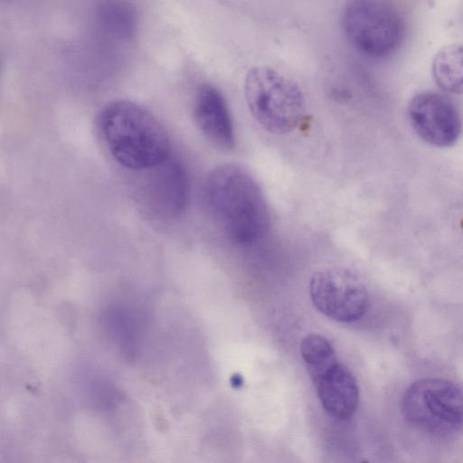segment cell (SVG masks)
Returning <instances> with one entry per match:
<instances>
[{"label":"cell","instance_id":"2","mask_svg":"<svg viewBox=\"0 0 463 463\" xmlns=\"http://www.w3.org/2000/svg\"><path fill=\"white\" fill-rule=\"evenodd\" d=\"M99 127L112 157L131 171L152 168L171 156L168 135L146 109L129 100H114L100 111Z\"/></svg>","mask_w":463,"mask_h":463},{"label":"cell","instance_id":"14","mask_svg":"<svg viewBox=\"0 0 463 463\" xmlns=\"http://www.w3.org/2000/svg\"><path fill=\"white\" fill-rule=\"evenodd\" d=\"M231 383L235 387L241 386L242 384V377L239 374H234L231 379Z\"/></svg>","mask_w":463,"mask_h":463},{"label":"cell","instance_id":"5","mask_svg":"<svg viewBox=\"0 0 463 463\" xmlns=\"http://www.w3.org/2000/svg\"><path fill=\"white\" fill-rule=\"evenodd\" d=\"M401 408L411 425L432 435H452L463 427V392L446 379L414 382L403 393Z\"/></svg>","mask_w":463,"mask_h":463},{"label":"cell","instance_id":"3","mask_svg":"<svg viewBox=\"0 0 463 463\" xmlns=\"http://www.w3.org/2000/svg\"><path fill=\"white\" fill-rule=\"evenodd\" d=\"M243 91L250 115L271 134H290L305 118L306 99L300 87L271 67L250 68L244 78Z\"/></svg>","mask_w":463,"mask_h":463},{"label":"cell","instance_id":"12","mask_svg":"<svg viewBox=\"0 0 463 463\" xmlns=\"http://www.w3.org/2000/svg\"><path fill=\"white\" fill-rule=\"evenodd\" d=\"M98 18L104 30L119 38H128L136 28V13L125 0H102Z\"/></svg>","mask_w":463,"mask_h":463},{"label":"cell","instance_id":"9","mask_svg":"<svg viewBox=\"0 0 463 463\" xmlns=\"http://www.w3.org/2000/svg\"><path fill=\"white\" fill-rule=\"evenodd\" d=\"M194 118L203 135L216 146L228 150L235 145V130L226 99L215 86L203 83L196 90Z\"/></svg>","mask_w":463,"mask_h":463},{"label":"cell","instance_id":"13","mask_svg":"<svg viewBox=\"0 0 463 463\" xmlns=\"http://www.w3.org/2000/svg\"><path fill=\"white\" fill-rule=\"evenodd\" d=\"M300 353L312 381L338 361L330 342L317 334L307 335L302 339Z\"/></svg>","mask_w":463,"mask_h":463},{"label":"cell","instance_id":"1","mask_svg":"<svg viewBox=\"0 0 463 463\" xmlns=\"http://www.w3.org/2000/svg\"><path fill=\"white\" fill-rule=\"evenodd\" d=\"M203 201L212 220L236 244H256L269 230L270 213L264 194L255 178L239 165H220L208 173Z\"/></svg>","mask_w":463,"mask_h":463},{"label":"cell","instance_id":"7","mask_svg":"<svg viewBox=\"0 0 463 463\" xmlns=\"http://www.w3.org/2000/svg\"><path fill=\"white\" fill-rule=\"evenodd\" d=\"M138 184L137 200L145 211L160 220L180 216L190 200V181L184 165L172 156L146 170Z\"/></svg>","mask_w":463,"mask_h":463},{"label":"cell","instance_id":"11","mask_svg":"<svg viewBox=\"0 0 463 463\" xmlns=\"http://www.w3.org/2000/svg\"><path fill=\"white\" fill-rule=\"evenodd\" d=\"M431 72L441 90L463 94V44L452 43L440 48L432 59Z\"/></svg>","mask_w":463,"mask_h":463},{"label":"cell","instance_id":"6","mask_svg":"<svg viewBox=\"0 0 463 463\" xmlns=\"http://www.w3.org/2000/svg\"><path fill=\"white\" fill-rule=\"evenodd\" d=\"M309 295L319 312L339 322L360 319L369 307L368 290L362 279L341 267L316 271L309 281Z\"/></svg>","mask_w":463,"mask_h":463},{"label":"cell","instance_id":"4","mask_svg":"<svg viewBox=\"0 0 463 463\" xmlns=\"http://www.w3.org/2000/svg\"><path fill=\"white\" fill-rule=\"evenodd\" d=\"M341 24L352 46L372 59L392 54L405 34L403 17L391 0H350L343 9Z\"/></svg>","mask_w":463,"mask_h":463},{"label":"cell","instance_id":"8","mask_svg":"<svg viewBox=\"0 0 463 463\" xmlns=\"http://www.w3.org/2000/svg\"><path fill=\"white\" fill-rule=\"evenodd\" d=\"M407 112L413 131L433 146H451L460 136L459 112L445 95L432 91L419 93L411 99Z\"/></svg>","mask_w":463,"mask_h":463},{"label":"cell","instance_id":"10","mask_svg":"<svg viewBox=\"0 0 463 463\" xmlns=\"http://www.w3.org/2000/svg\"><path fill=\"white\" fill-rule=\"evenodd\" d=\"M313 383L322 407L331 417L343 420L355 412L359 388L354 376L345 364L335 362Z\"/></svg>","mask_w":463,"mask_h":463}]
</instances>
